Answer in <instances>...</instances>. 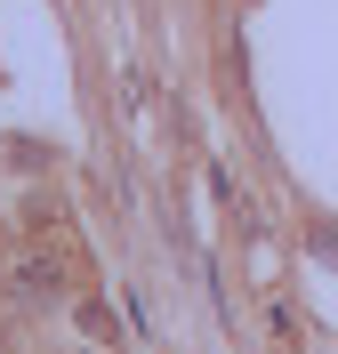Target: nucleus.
Returning a JSON list of instances; mask_svg holds the SVG:
<instances>
[{
	"label": "nucleus",
	"instance_id": "2",
	"mask_svg": "<svg viewBox=\"0 0 338 354\" xmlns=\"http://www.w3.org/2000/svg\"><path fill=\"white\" fill-rule=\"evenodd\" d=\"M81 338H97V346H121V322H113V306H81Z\"/></svg>",
	"mask_w": 338,
	"mask_h": 354
},
{
	"label": "nucleus",
	"instance_id": "1",
	"mask_svg": "<svg viewBox=\"0 0 338 354\" xmlns=\"http://www.w3.org/2000/svg\"><path fill=\"white\" fill-rule=\"evenodd\" d=\"M8 290H17L24 306H57V298H65V258H41V250L17 258L8 266Z\"/></svg>",
	"mask_w": 338,
	"mask_h": 354
}]
</instances>
